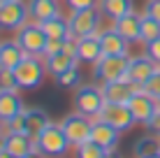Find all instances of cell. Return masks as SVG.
Wrapping results in <instances>:
<instances>
[{
	"label": "cell",
	"instance_id": "cell-23",
	"mask_svg": "<svg viewBox=\"0 0 160 158\" xmlns=\"http://www.w3.org/2000/svg\"><path fill=\"white\" fill-rule=\"evenodd\" d=\"M74 65H77L74 56H70V54H65V51H58V54H53V56L47 58V72L53 74V77H58L60 72L74 68Z\"/></svg>",
	"mask_w": 160,
	"mask_h": 158
},
{
	"label": "cell",
	"instance_id": "cell-9",
	"mask_svg": "<svg viewBox=\"0 0 160 158\" xmlns=\"http://www.w3.org/2000/svg\"><path fill=\"white\" fill-rule=\"evenodd\" d=\"M28 5L21 0H12V3H0V30H19L28 21Z\"/></svg>",
	"mask_w": 160,
	"mask_h": 158
},
{
	"label": "cell",
	"instance_id": "cell-22",
	"mask_svg": "<svg viewBox=\"0 0 160 158\" xmlns=\"http://www.w3.org/2000/svg\"><path fill=\"white\" fill-rule=\"evenodd\" d=\"M40 26H42V30L47 33L49 40H68L70 37V21H65L60 14L40 21Z\"/></svg>",
	"mask_w": 160,
	"mask_h": 158
},
{
	"label": "cell",
	"instance_id": "cell-11",
	"mask_svg": "<svg viewBox=\"0 0 160 158\" xmlns=\"http://www.w3.org/2000/svg\"><path fill=\"white\" fill-rule=\"evenodd\" d=\"M128 107H130L132 116H135V121L146 126V123L153 119V114L158 112V100L151 98L144 89H139V91H135V95L128 100Z\"/></svg>",
	"mask_w": 160,
	"mask_h": 158
},
{
	"label": "cell",
	"instance_id": "cell-19",
	"mask_svg": "<svg viewBox=\"0 0 160 158\" xmlns=\"http://www.w3.org/2000/svg\"><path fill=\"white\" fill-rule=\"evenodd\" d=\"M21 112H23V100L19 98V93L16 91H0V119L9 123Z\"/></svg>",
	"mask_w": 160,
	"mask_h": 158
},
{
	"label": "cell",
	"instance_id": "cell-34",
	"mask_svg": "<svg viewBox=\"0 0 160 158\" xmlns=\"http://www.w3.org/2000/svg\"><path fill=\"white\" fill-rule=\"evenodd\" d=\"M63 47H65V40H49L47 42V49H44V56H53V54H58V51H63Z\"/></svg>",
	"mask_w": 160,
	"mask_h": 158
},
{
	"label": "cell",
	"instance_id": "cell-10",
	"mask_svg": "<svg viewBox=\"0 0 160 158\" xmlns=\"http://www.w3.org/2000/svg\"><path fill=\"white\" fill-rule=\"evenodd\" d=\"M70 35L72 37H86V35H95L98 26H100V14L98 9H84V12H72L70 16Z\"/></svg>",
	"mask_w": 160,
	"mask_h": 158
},
{
	"label": "cell",
	"instance_id": "cell-12",
	"mask_svg": "<svg viewBox=\"0 0 160 158\" xmlns=\"http://www.w3.org/2000/svg\"><path fill=\"white\" fill-rule=\"evenodd\" d=\"M158 68L160 65H156L148 56H135V58H130V63H128L125 79H128L130 84H135L137 89H144V84L153 77V72H156Z\"/></svg>",
	"mask_w": 160,
	"mask_h": 158
},
{
	"label": "cell",
	"instance_id": "cell-39",
	"mask_svg": "<svg viewBox=\"0 0 160 158\" xmlns=\"http://www.w3.org/2000/svg\"><path fill=\"white\" fill-rule=\"evenodd\" d=\"M0 3H12V0H0Z\"/></svg>",
	"mask_w": 160,
	"mask_h": 158
},
{
	"label": "cell",
	"instance_id": "cell-28",
	"mask_svg": "<svg viewBox=\"0 0 160 158\" xmlns=\"http://www.w3.org/2000/svg\"><path fill=\"white\" fill-rule=\"evenodd\" d=\"M160 37V21L151 19V16H142V42H151Z\"/></svg>",
	"mask_w": 160,
	"mask_h": 158
},
{
	"label": "cell",
	"instance_id": "cell-26",
	"mask_svg": "<svg viewBox=\"0 0 160 158\" xmlns=\"http://www.w3.org/2000/svg\"><path fill=\"white\" fill-rule=\"evenodd\" d=\"M56 84L60 86V89H79V84H81V72L77 70V65L74 68H70V70H65V72H60L58 77H56Z\"/></svg>",
	"mask_w": 160,
	"mask_h": 158
},
{
	"label": "cell",
	"instance_id": "cell-36",
	"mask_svg": "<svg viewBox=\"0 0 160 158\" xmlns=\"http://www.w3.org/2000/svg\"><path fill=\"white\" fill-rule=\"evenodd\" d=\"M0 158H19V156H12V154H7V151L2 149V151H0Z\"/></svg>",
	"mask_w": 160,
	"mask_h": 158
},
{
	"label": "cell",
	"instance_id": "cell-21",
	"mask_svg": "<svg viewBox=\"0 0 160 158\" xmlns=\"http://www.w3.org/2000/svg\"><path fill=\"white\" fill-rule=\"evenodd\" d=\"M28 9H30V16L37 23L44 21V19H51V16L60 14L58 0H28Z\"/></svg>",
	"mask_w": 160,
	"mask_h": 158
},
{
	"label": "cell",
	"instance_id": "cell-20",
	"mask_svg": "<svg viewBox=\"0 0 160 158\" xmlns=\"http://www.w3.org/2000/svg\"><path fill=\"white\" fill-rule=\"evenodd\" d=\"M28 54L21 49V44L16 40H7V42H0V68H9L14 70Z\"/></svg>",
	"mask_w": 160,
	"mask_h": 158
},
{
	"label": "cell",
	"instance_id": "cell-40",
	"mask_svg": "<svg viewBox=\"0 0 160 158\" xmlns=\"http://www.w3.org/2000/svg\"><path fill=\"white\" fill-rule=\"evenodd\" d=\"M158 105H160V100H158Z\"/></svg>",
	"mask_w": 160,
	"mask_h": 158
},
{
	"label": "cell",
	"instance_id": "cell-27",
	"mask_svg": "<svg viewBox=\"0 0 160 158\" xmlns=\"http://www.w3.org/2000/svg\"><path fill=\"white\" fill-rule=\"evenodd\" d=\"M107 154L109 151L102 149L100 144H95L93 140H88V142L77 146V158H107Z\"/></svg>",
	"mask_w": 160,
	"mask_h": 158
},
{
	"label": "cell",
	"instance_id": "cell-13",
	"mask_svg": "<svg viewBox=\"0 0 160 158\" xmlns=\"http://www.w3.org/2000/svg\"><path fill=\"white\" fill-rule=\"evenodd\" d=\"M2 149L7 151V154H12V156L30 158L37 151V146H35V137H30V135H26V133H14V130H9L2 137Z\"/></svg>",
	"mask_w": 160,
	"mask_h": 158
},
{
	"label": "cell",
	"instance_id": "cell-32",
	"mask_svg": "<svg viewBox=\"0 0 160 158\" xmlns=\"http://www.w3.org/2000/svg\"><path fill=\"white\" fill-rule=\"evenodd\" d=\"M146 56L151 58L156 65H160V37H158V40L146 42Z\"/></svg>",
	"mask_w": 160,
	"mask_h": 158
},
{
	"label": "cell",
	"instance_id": "cell-31",
	"mask_svg": "<svg viewBox=\"0 0 160 158\" xmlns=\"http://www.w3.org/2000/svg\"><path fill=\"white\" fill-rule=\"evenodd\" d=\"M72 12H84V9H95V5H100V0H68Z\"/></svg>",
	"mask_w": 160,
	"mask_h": 158
},
{
	"label": "cell",
	"instance_id": "cell-18",
	"mask_svg": "<svg viewBox=\"0 0 160 158\" xmlns=\"http://www.w3.org/2000/svg\"><path fill=\"white\" fill-rule=\"evenodd\" d=\"M114 28L128 42H139L142 40V16L130 12V14L121 16V19H114Z\"/></svg>",
	"mask_w": 160,
	"mask_h": 158
},
{
	"label": "cell",
	"instance_id": "cell-24",
	"mask_svg": "<svg viewBox=\"0 0 160 158\" xmlns=\"http://www.w3.org/2000/svg\"><path fill=\"white\" fill-rule=\"evenodd\" d=\"M100 12L109 19H121L132 12V0H100Z\"/></svg>",
	"mask_w": 160,
	"mask_h": 158
},
{
	"label": "cell",
	"instance_id": "cell-3",
	"mask_svg": "<svg viewBox=\"0 0 160 158\" xmlns=\"http://www.w3.org/2000/svg\"><path fill=\"white\" fill-rule=\"evenodd\" d=\"M104 93L98 86H79L74 93V110L88 119H98L104 107Z\"/></svg>",
	"mask_w": 160,
	"mask_h": 158
},
{
	"label": "cell",
	"instance_id": "cell-16",
	"mask_svg": "<svg viewBox=\"0 0 160 158\" xmlns=\"http://www.w3.org/2000/svg\"><path fill=\"white\" fill-rule=\"evenodd\" d=\"M100 42H102V51L104 56H128V47L130 42L116 28H107L100 33Z\"/></svg>",
	"mask_w": 160,
	"mask_h": 158
},
{
	"label": "cell",
	"instance_id": "cell-8",
	"mask_svg": "<svg viewBox=\"0 0 160 158\" xmlns=\"http://www.w3.org/2000/svg\"><path fill=\"white\" fill-rule=\"evenodd\" d=\"M60 126H63L65 135H68L70 144H74V146H79V144H84V142H88V140H91L93 121H91L88 116H84V114H79V112L65 116L63 121H60Z\"/></svg>",
	"mask_w": 160,
	"mask_h": 158
},
{
	"label": "cell",
	"instance_id": "cell-30",
	"mask_svg": "<svg viewBox=\"0 0 160 158\" xmlns=\"http://www.w3.org/2000/svg\"><path fill=\"white\" fill-rule=\"evenodd\" d=\"M144 91H146V93L151 95V98L160 100V68L156 70V72H153V77L144 84Z\"/></svg>",
	"mask_w": 160,
	"mask_h": 158
},
{
	"label": "cell",
	"instance_id": "cell-15",
	"mask_svg": "<svg viewBox=\"0 0 160 158\" xmlns=\"http://www.w3.org/2000/svg\"><path fill=\"white\" fill-rule=\"evenodd\" d=\"M135 91H139V89L135 84H130L128 79L102 84V93H104V100L107 102H123V105H128V100L135 95Z\"/></svg>",
	"mask_w": 160,
	"mask_h": 158
},
{
	"label": "cell",
	"instance_id": "cell-35",
	"mask_svg": "<svg viewBox=\"0 0 160 158\" xmlns=\"http://www.w3.org/2000/svg\"><path fill=\"white\" fill-rule=\"evenodd\" d=\"M146 128L151 130V133H158V135H160V105H158V112L153 114V119L146 123Z\"/></svg>",
	"mask_w": 160,
	"mask_h": 158
},
{
	"label": "cell",
	"instance_id": "cell-7",
	"mask_svg": "<svg viewBox=\"0 0 160 158\" xmlns=\"http://www.w3.org/2000/svg\"><path fill=\"white\" fill-rule=\"evenodd\" d=\"M100 121L109 123V126H114L118 130V133H125V130H130L132 126H135V116H132L130 107L123 105V102H104L102 112H100Z\"/></svg>",
	"mask_w": 160,
	"mask_h": 158
},
{
	"label": "cell",
	"instance_id": "cell-38",
	"mask_svg": "<svg viewBox=\"0 0 160 158\" xmlns=\"http://www.w3.org/2000/svg\"><path fill=\"white\" fill-rule=\"evenodd\" d=\"M2 126H5V121H2V119H0V130H2Z\"/></svg>",
	"mask_w": 160,
	"mask_h": 158
},
{
	"label": "cell",
	"instance_id": "cell-5",
	"mask_svg": "<svg viewBox=\"0 0 160 158\" xmlns=\"http://www.w3.org/2000/svg\"><path fill=\"white\" fill-rule=\"evenodd\" d=\"M128 63H130L128 56H102L100 61L95 63V68H93V77L98 81H102V84L125 79Z\"/></svg>",
	"mask_w": 160,
	"mask_h": 158
},
{
	"label": "cell",
	"instance_id": "cell-37",
	"mask_svg": "<svg viewBox=\"0 0 160 158\" xmlns=\"http://www.w3.org/2000/svg\"><path fill=\"white\" fill-rule=\"evenodd\" d=\"M146 158H160V151H158V154H151V156H146Z\"/></svg>",
	"mask_w": 160,
	"mask_h": 158
},
{
	"label": "cell",
	"instance_id": "cell-4",
	"mask_svg": "<svg viewBox=\"0 0 160 158\" xmlns=\"http://www.w3.org/2000/svg\"><path fill=\"white\" fill-rule=\"evenodd\" d=\"M49 123L51 121H49L47 112L40 110V107H35V110H23L14 121H9L7 126H9V130H14V133H26V135H30V137H37Z\"/></svg>",
	"mask_w": 160,
	"mask_h": 158
},
{
	"label": "cell",
	"instance_id": "cell-33",
	"mask_svg": "<svg viewBox=\"0 0 160 158\" xmlns=\"http://www.w3.org/2000/svg\"><path fill=\"white\" fill-rule=\"evenodd\" d=\"M144 14L151 16V19L160 21V0H148L146 7H144Z\"/></svg>",
	"mask_w": 160,
	"mask_h": 158
},
{
	"label": "cell",
	"instance_id": "cell-17",
	"mask_svg": "<svg viewBox=\"0 0 160 158\" xmlns=\"http://www.w3.org/2000/svg\"><path fill=\"white\" fill-rule=\"evenodd\" d=\"M118 130L114 128V126H109V123H104L98 119L95 123H93V133H91V140L95 144H100L102 149H107V151H114L116 149V144H118Z\"/></svg>",
	"mask_w": 160,
	"mask_h": 158
},
{
	"label": "cell",
	"instance_id": "cell-14",
	"mask_svg": "<svg viewBox=\"0 0 160 158\" xmlns=\"http://www.w3.org/2000/svg\"><path fill=\"white\" fill-rule=\"evenodd\" d=\"M102 56H104V51H102L100 33H95V35H86V37H79V40H77V61L95 65Z\"/></svg>",
	"mask_w": 160,
	"mask_h": 158
},
{
	"label": "cell",
	"instance_id": "cell-29",
	"mask_svg": "<svg viewBox=\"0 0 160 158\" xmlns=\"http://www.w3.org/2000/svg\"><path fill=\"white\" fill-rule=\"evenodd\" d=\"M19 84H16L14 70L9 68H0V91H16Z\"/></svg>",
	"mask_w": 160,
	"mask_h": 158
},
{
	"label": "cell",
	"instance_id": "cell-25",
	"mask_svg": "<svg viewBox=\"0 0 160 158\" xmlns=\"http://www.w3.org/2000/svg\"><path fill=\"white\" fill-rule=\"evenodd\" d=\"M132 151H135L137 158H146L151 154H158L160 151V140L158 137H151V135H146V137H139L132 146Z\"/></svg>",
	"mask_w": 160,
	"mask_h": 158
},
{
	"label": "cell",
	"instance_id": "cell-1",
	"mask_svg": "<svg viewBox=\"0 0 160 158\" xmlns=\"http://www.w3.org/2000/svg\"><path fill=\"white\" fill-rule=\"evenodd\" d=\"M35 146H37V151H40L42 156L58 158V156L68 154L70 140H68V135H65V130H63L60 123H49V126L35 137Z\"/></svg>",
	"mask_w": 160,
	"mask_h": 158
},
{
	"label": "cell",
	"instance_id": "cell-2",
	"mask_svg": "<svg viewBox=\"0 0 160 158\" xmlns=\"http://www.w3.org/2000/svg\"><path fill=\"white\" fill-rule=\"evenodd\" d=\"M44 70H47V68L40 63V58L28 54V56L14 68V77H16L19 89H26V91L40 89V84L44 81Z\"/></svg>",
	"mask_w": 160,
	"mask_h": 158
},
{
	"label": "cell",
	"instance_id": "cell-6",
	"mask_svg": "<svg viewBox=\"0 0 160 158\" xmlns=\"http://www.w3.org/2000/svg\"><path fill=\"white\" fill-rule=\"evenodd\" d=\"M16 42H19L21 49H23L26 54H30V56H44L49 37H47V33L42 30L40 23H26L16 33Z\"/></svg>",
	"mask_w": 160,
	"mask_h": 158
}]
</instances>
